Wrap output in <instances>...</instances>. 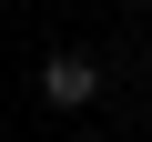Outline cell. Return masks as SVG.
<instances>
[{
	"label": "cell",
	"instance_id": "cell-1",
	"mask_svg": "<svg viewBox=\"0 0 152 142\" xmlns=\"http://www.w3.org/2000/svg\"><path fill=\"white\" fill-rule=\"evenodd\" d=\"M31 91H41V112H91V102L112 91V71H102V51H81V41H61V51H41V71H31Z\"/></svg>",
	"mask_w": 152,
	"mask_h": 142
},
{
	"label": "cell",
	"instance_id": "cell-4",
	"mask_svg": "<svg viewBox=\"0 0 152 142\" xmlns=\"http://www.w3.org/2000/svg\"><path fill=\"white\" fill-rule=\"evenodd\" d=\"M142 10H152V0H142Z\"/></svg>",
	"mask_w": 152,
	"mask_h": 142
},
{
	"label": "cell",
	"instance_id": "cell-3",
	"mask_svg": "<svg viewBox=\"0 0 152 142\" xmlns=\"http://www.w3.org/2000/svg\"><path fill=\"white\" fill-rule=\"evenodd\" d=\"M142 102H152V61H142Z\"/></svg>",
	"mask_w": 152,
	"mask_h": 142
},
{
	"label": "cell",
	"instance_id": "cell-2",
	"mask_svg": "<svg viewBox=\"0 0 152 142\" xmlns=\"http://www.w3.org/2000/svg\"><path fill=\"white\" fill-rule=\"evenodd\" d=\"M61 142H102V132H91V122H71V132H61Z\"/></svg>",
	"mask_w": 152,
	"mask_h": 142
}]
</instances>
